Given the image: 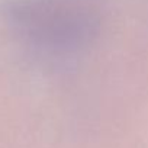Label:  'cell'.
Masks as SVG:
<instances>
[{
    "mask_svg": "<svg viewBox=\"0 0 148 148\" xmlns=\"http://www.w3.org/2000/svg\"><path fill=\"white\" fill-rule=\"evenodd\" d=\"M26 47L38 57L62 62L80 55L97 34V18L80 0H36L18 15Z\"/></svg>",
    "mask_w": 148,
    "mask_h": 148,
    "instance_id": "cell-1",
    "label": "cell"
}]
</instances>
